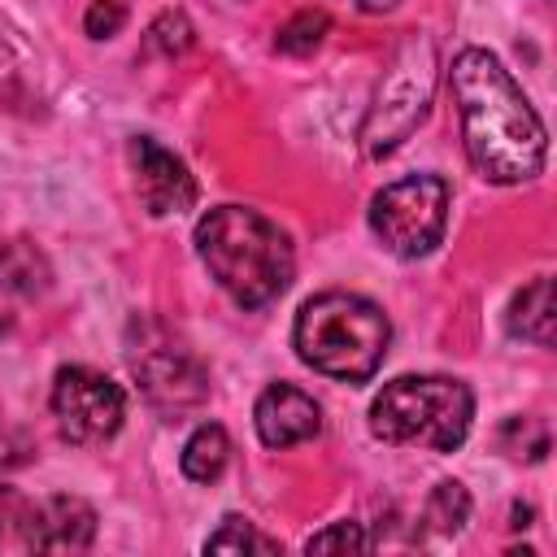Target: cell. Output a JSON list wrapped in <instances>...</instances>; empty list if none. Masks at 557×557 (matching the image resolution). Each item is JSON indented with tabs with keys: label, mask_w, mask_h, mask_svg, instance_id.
Returning <instances> with one entry per match:
<instances>
[{
	"label": "cell",
	"mask_w": 557,
	"mask_h": 557,
	"mask_svg": "<svg viewBox=\"0 0 557 557\" xmlns=\"http://www.w3.org/2000/svg\"><path fill=\"white\" fill-rule=\"evenodd\" d=\"M326 30H331V17H326L322 9H300L296 17H287V22L278 26L274 48L287 52V57H309V52L326 39Z\"/></svg>",
	"instance_id": "16"
},
{
	"label": "cell",
	"mask_w": 557,
	"mask_h": 557,
	"mask_svg": "<svg viewBox=\"0 0 557 557\" xmlns=\"http://www.w3.org/2000/svg\"><path fill=\"white\" fill-rule=\"evenodd\" d=\"M205 553H278V540H270L265 531H257L248 518H239V513H231V518H222V527L205 540Z\"/></svg>",
	"instance_id": "17"
},
{
	"label": "cell",
	"mask_w": 557,
	"mask_h": 557,
	"mask_svg": "<svg viewBox=\"0 0 557 557\" xmlns=\"http://www.w3.org/2000/svg\"><path fill=\"white\" fill-rule=\"evenodd\" d=\"M357 9H366V13H387V9H396L400 0H352Z\"/></svg>",
	"instance_id": "21"
},
{
	"label": "cell",
	"mask_w": 557,
	"mask_h": 557,
	"mask_svg": "<svg viewBox=\"0 0 557 557\" xmlns=\"http://www.w3.org/2000/svg\"><path fill=\"white\" fill-rule=\"evenodd\" d=\"M553 318H557V309H553V278L540 274L522 292H513L509 313H505V326H509L513 339H527V344L548 348L553 344Z\"/></svg>",
	"instance_id": "12"
},
{
	"label": "cell",
	"mask_w": 557,
	"mask_h": 557,
	"mask_svg": "<svg viewBox=\"0 0 557 557\" xmlns=\"http://www.w3.org/2000/svg\"><path fill=\"white\" fill-rule=\"evenodd\" d=\"M131 170H135L139 205L152 218H170V213H183V209L196 205V178H191V170L183 165V157H174L157 139H148V135H135L131 139Z\"/></svg>",
	"instance_id": "9"
},
{
	"label": "cell",
	"mask_w": 557,
	"mask_h": 557,
	"mask_svg": "<svg viewBox=\"0 0 557 557\" xmlns=\"http://www.w3.org/2000/svg\"><path fill=\"white\" fill-rule=\"evenodd\" d=\"M191 22H187V13H161L152 26H148V39H144V48L152 52V57H183L187 48H191Z\"/></svg>",
	"instance_id": "18"
},
{
	"label": "cell",
	"mask_w": 557,
	"mask_h": 557,
	"mask_svg": "<svg viewBox=\"0 0 557 557\" xmlns=\"http://www.w3.org/2000/svg\"><path fill=\"white\" fill-rule=\"evenodd\" d=\"M17 531L35 553H83L96 540V509L78 496H48L39 505H26Z\"/></svg>",
	"instance_id": "10"
},
{
	"label": "cell",
	"mask_w": 557,
	"mask_h": 557,
	"mask_svg": "<svg viewBox=\"0 0 557 557\" xmlns=\"http://www.w3.org/2000/svg\"><path fill=\"white\" fill-rule=\"evenodd\" d=\"M52 418L70 444H104L122 431L126 396L91 366H61L52 379Z\"/></svg>",
	"instance_id": "7"
},
{
	"label": "cell",
	"mask_w": 557,
	"mask_h": 557,
	"mask_svg": "<svg viewBox=\"0 0 557 557\" xmlns=\"http://www.w3.org/2000/svg\"><path fill=\"white\" fill-rule=\"evenodd\" d=\"M292 339L309 370L339 383H366L387 357L392 322L357 292H318L300 305Z\"/></svg>",
	"instance_id": "3"
},
{
	"label": "cell",
	"mask_w": 557,
	"mask_h": 557,
	"mask_svg": "<svg viewBox=\"0 0 557 557\" xmlns=\"http://www.w3.org/2000/svg\"><path fill=\"white\" fill-rule=\"evenodd\" d=\"M366 548H370V535L352 518L331 522L326 531H318V535L305 540V553H366Z\"/></svg>",
	"instance_id": "19"
},
{
	"label": "cell",
	"mask_w": 557,
	"mask_h": 557,
	"mask_svg": "<svg viewBox=\"0 0 557 557\" xmlns=\"http://www.w3.org/2000/svg\"><path fill=\"white\" fill-rule=\"evenodd\" d=\"M131 370H135V379H139V387H144V396L157 405V409H191V405H200L205 400V392H209V379H205V370H200V361L187 352V348H178V344H144V348H135L131 352Z\"/></svg>",
	"instance_id": "8"
},
{
	"label": "cell",
	"mask_w": 557,
	"mask_h": 557,
	"mask_svg": "<svg viewBox=\"0 0 557 557\" xmlns=\"http://www.w3.org/2000/svg\"><path fill=\"white\" fill-rule=\"evenodd\" d=\"M52 270H48V257L30 244V239H9L0 244V287L4 292H17V296H39L48 287Z\"/></svg>",
	"instance_id": "13"
},
{
	"label": "cell",
	"mask_w": 557,
	"mask_h": 557,
	"mask_svg": "<svg viewBox=\"0 0 557 557\" xmlns=\"http://www.w3.org/2000/svg\"><path fill=\"white\" fill-rule=\"evenodd\" d=\"M252 422H257V435L265 448H292L322 431V409L309 392H300L292 383H270L257 396Z\"/></svg>",
	"instance_id": "11"
},
{
	"label": "cell",
	"mask_w": 557,
	"mask_h": 557,
	"mask_svg": "<svg viewBox=\"0 0 557 557\" xmlns=\"http://www.w3.org/2000/svg\"><path fill=\"white\" fill-rule=\"evenodd\" d=\"M435 70H440V52H435L431 35H409L396 48V57L383 70V83L374 91V104H370V113L361 122L366 157H387V152H396L413 135V126L431 109Z\"/></svg>",
	"instance_id": "5"
},
{
	"label": "cell",
	"mask_w": 557,
	"mask_h": 557,
	"mask_svg": "<svg viewBox=\"0 0 557 557\" xmlns=\"http://www.w3.org/2000/svg\"><path fill=\"white\" fill-rule=\"evenodd\" d=\"M183 474L191 483H213L231 461V435L218 422H200L183 444Z\"/></svg>",
	"instance_id": "14"
},
{
	"label": "cell",
	"mask_w": 557,
	"mask_h": 557,
	"mask_svg": "<svg viewBox=\"0 0 557 557\" xmlns=\"http://www.w3.org/2000/svg\"><path fill=\"white\" fill-rule=\"evenodd\" d=\"M196 252L239 309H265L296 274L292 239L248 205H218L196 222Z\"/></svg>",
	"instance_id": "2"
},
{
	"label": "cell",
	"mask_w": 557,
	"mask_h": 557,
	"mask_svg": "<svg viewBox=\"0 0 557 557\" xmlns=\"http://www.w3.org/2000/svg\"><path fill=\"white\" fill-rule=\"evenodd\" d=\"M448 183L440 174H409L400 183H387L370 200V231L379 244L405 261L426 257L448 226Z\"/></svg>",
	"instance_id": "6"
},
{
	"label": "cell",
	"mask_w": 557,
	"mask_h": 557,
	"mask_svg": "<svg viewBox=\"0 0 557 557\" xmlns=\"http://www.w3.org/2000/svg\"><path fill=\"white\" fill-rule=\"evenodd\" d=\"M426 522H431L440 535H457V531L470 522V492H466L457 479L435 483V492L426 496Z\"/></svg>",
	"instance_id": "15"
},
{
	"label": "cell",
	"mask_w": 557,
	"mask_h": 557,
	"mask_svg": "<svg viewBox=\"0 0 557 557\" xmlns=\"http://www.w3.org/2000/svg\"><path fill=\"white\" fill-rule=\"evenodd\" d=\"M126 22V4L122 0H91L87 4V17H83V30L91 39H113Z\"/></svg>",
	"instance_id": "20"
},
{
	"label": "cell",
	"mask_w": 557,
	"mask_h": 557,
	"mask_svg": "<svg viewBox=\"0 0 557 557\" xmlns=\"http://www.w3.org/2000/svg\"><path fill=\"white\" fill-rule=\"evenodd\" d=\"M448 78L470 165L500 187L535 178L548 157V135L500 57L487 48H461Z\"/></svg>",
	"instance_id": "1"
},
{
	"label": "cell",
	"mask_w": 557,
	"mask_h": 557,
	"mask_svg": "<svg viewBox=\"0 0 557 557\" xmlns=\"http://www.w3.org/2000/svg\"><path fill=\"white\" fill-rule=\"evenodd\" d=\"M474 418V392L448 374H400L383 383L370 405V431L383 444H418L453 453L466 444Z\"/></svg>",
	"instance_id": "4"
}]
</instances>
